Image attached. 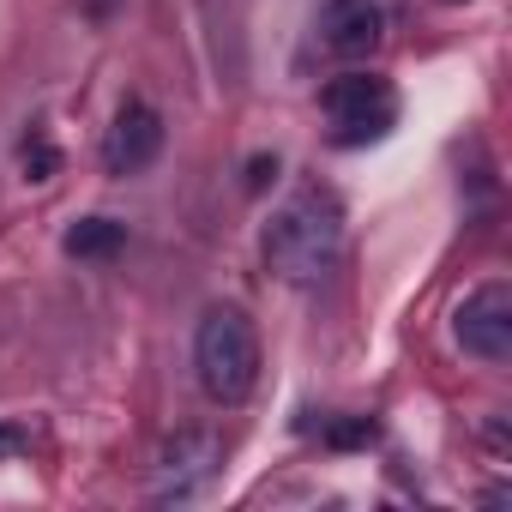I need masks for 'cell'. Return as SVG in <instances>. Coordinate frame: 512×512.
Returning <instances> with one entry per match:
<instances>
[{
    "mask_svg": "<svg viewBox=\"0 0 512 512\" xmlns=\"http://www.w3.org/2000/svg\"><path fill=\"white\" fill-rule=\"evenodd\" d=\"M344 247V205L326 187H302L296 199H284L266 223V266L284 284H314L332 272Z\"/></svg>",
    "mask_w": 512,
    "mask_h": 512,
    "instance_id": "6da1fadb",
    "label": "cell"
},
{
    "mask_svg": "<svg viewBox=\"0 0 512 512\" xmlns=\"http://www.w3.org/2000/svg\"><path fill=\"white\" fill-rule=\"evenodd\" d=\"M193 368H199V386L211 404H241L260 380V332L253 320L229 302L205 308L199 332H193Z\"/></svg>",
    "mask_w": 512,
    "mask_h": 512,
    "instance_id": "7a4b0ae2",
    "label": "cell"
},
{
    "mask_svg": "<svg viewBox=\"0 0 512 512\" xmlns=\"http://www.w3.org/2000/svg\"><path fill=\"white\" fill-rule=\"evenodd\" d=\"M320 109L338 121V145H362L392 127L398 97H392V79H380V73H338L320 91Z\"/></svg>",
    "mask_w": 512,
    "mask_h": 512,
    "instance_id": "3957f363",
    "label": "cell"
},
{
    "mask_svg": "<svg viewBox=\"0 0 512 512\" xmlns=\"http://www.w3.org/2000/svg\"><path fill=\"white\" fill-rule=\"evenodd\" d=\"M452 332L458 344L476 356V362H506L512 356V284L506 278H488L482 290L464 296V308L452 314Z\"/></svg>",
    "mask_w": 512,
    "mask_h": 512,
    "instance_id": "277c9868",
    "label": "cell"
},
{
    "mask_svg": "<svg viewBox=\"0 0 512 512\" xmlns=\"http://www.w3.org/2000/svg\"><path fill=\"white\" fill-rule=\"evenodd\" d=\"M157 151H163V115H157L151 103L127 97V103L115 109L109 133H103V169L127 181V175L151 169V163H157Z\"/></svg>",
    "mask_w": 512,
    "mask_h": 512,
    "instance_id": "5b68a950",
    "label": "cell"
},
{
    "mask_svg": "<svg viewBox=\"0 0 512 512\" xmlns=\"http://www.w3.org/2000/svg\"><path fill=\"white\" fill-rule=\"evenodd\" d=\"M217 440L211 434H175L163 452H157V470H151V494L157 500H193L205 482H211V470H217Z\"/></svg>",
    "mask_w": 512,
    "mask_h": 512,
    "instance_id": "8992f818",
    "label": "cell"
},
{
    "mask_svg": "<svg viewBox=\"0 0 512 512\" xmlns=\"http://www.w3.org/2000/svg\"><path fill=\"white\" fill-rule=\"evenodd\" d=\"M314 31H320V49L326 55L356 61V55H368L386 37V13H380V0H326L320 19H314Z\"/></svg>",
    "mask_w": 512,
    "mask_h": 512,
    "instance_id": "52a82bcc",
    "label": "cell"
},
{
    "mask_svg": "<svg viewBox=\"0 0 512 512\" xmlns=\"http://www.w3.org/2000/svg\"><path fill=\"white\" fill-rule=\"evenodd\" d=\"M61 247L73 253V260H115V253L127 247V223H115V217H79L61 235Z\"/></svg>",
    "mask_w": 512,
    "mask_h": 512,
    "instance_id": "ba28073f",
    "label": "cell"
},
{
    "mask_svg": "<svg viewBox=\"0 0 512 512\" xmlns=\"http://www.w3.org/2000/svg\"><path fill=\"white\" fill-rule=\"evenodd\" d=\"M19 163H25V181H55V169H61V151H55L43 133H31V139L19 145Z\"/></svg>",
    "mask_w": 512,
    "mask_h": 512,
    "instance_id": "9c48e42d",
    "label": "cell"
},
{
    "mask_svg": "<svg viewBox=\"0 0 512 512\" xmlns=\"http://www.w3.org/2000/svg\"><path fill=\"white\" fill-rule=\"evenodd\" d=\"M272 175H278V157H253V163H247V193H266Z\"/></svg>",
    "mask_w": 512,
    "mask_h": 512,
    "instance_id": "30bf717a",
    "label": "cell"
},
{
    "mask_svg": "<svg viewBox=\"0 0 512 512\" xmlns=\"http://www.w3.org/2000/svg\"><path fill=\"white\" fill-rule=\"evenodd\" d=\"M31 440H25V428H7V422H0V458H19Z\"/></svg>",
    "mask_w": 512,
    "mask_h": 512,
    "instance_id": "8fae6325",
    "label": "cell"
},
{
    "mask_svg": "<svg viewBox=\"0 0 512 512\" xmlns=\"http://www.w3.org/2000/svg\"><path fill=\"white\" fill-rule=\"evenodd\" d=\"M368 434H374V422H344V428H332L338 446H356V440H368Z\"/></svg>",
    "mask_w": 512,
    "mask_h": 512,
    "instance_id": "7c38bea8",
    "label": "cell"
}]
</instances>
